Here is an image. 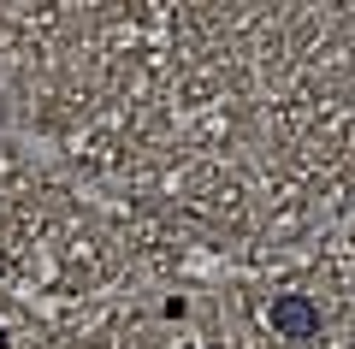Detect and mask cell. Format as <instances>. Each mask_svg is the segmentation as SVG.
Returning <instances> with one entry per match:
<instances>
[{
  "label": "cell",
  "mask_w": 355,
  "mask_h": 349,
  "mask_svg": "<svg viewBox=\"0 0 355 349\" xmlns=\"http://www.w3.org/2000/svg\"><path fill=\"white\" fill-rule=\"evenodd\" d=\"M0 349H6V332H0Z\"/></svg>",
  "instance_id": "cell-2"
},
{
  "label": "cell",
  "mask_w": 355,
  "mask_h": 349,
  "mask_svg": "<svg viewBox=\"0 0 355 349\" xmlns=\"http://www.w3.org/2000/svg\"><path fill=\"white\" fill-rule=\"evenodd\" d=\"M314 320H320V314L308 308L302 296H284V302H272V325H279V332H291V337H308V332H314Z\"/></svg>",
  "instance_id": "cell-1"
}]
</instances>
